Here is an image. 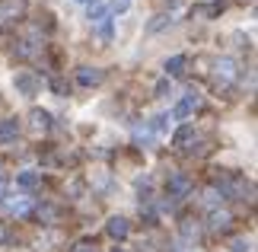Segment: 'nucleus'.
<instances>
[{
    "label": "nucleus",
    "mask_w": 258,
    "mask_h": 252,
    "mask_svg": "<svg viewBox=\"0 0 258 252\" xmlns=\"http://www.w3.org/2000/svg\"><path fill=\"white\" fill-rule=\"evenodd\" d=\"M80 4H93V0H80Z\"/></svg>",
    "instance_id": "4be33fe9"
},
{
    "label": "nucleus",
    "mask_w": 258,
    "mask_h": 252,
    "mask_svg": "<svg viewBox=\"0 0 258 252\" xmlns=\"http://www.w3.org/2000/svg\"><path fill=\"white\" fill-rule=\"evenodd\" d=\"M166 188H169V195L175 201H182L188 191H191V179H188V176H169V185H166Z\"/></svg>",
    "instance_id": "7ed1b4c3"
},
{
    "label": "nucleus",
    "mask_w": 258,
    "mask_h": 252,
    "mask_svg": "<svg viewBox=\"0 0 258 252\" xmlns=\"http://www.w3.org/2000/svg\"><path fill=\"white\" fill-rule=\"evenodd\" d=\"M71 252H96V246H93V243H77Z\"/></svg>",
    "instance_id": "a211bd4d"
},
{
    "label": "nucleus",
    "mask_w": 258,
    "mask_h": 252,
    "mask_svg": "<svg viewBox=\"0 0 258 252\" xmlns=\"http://www.w3.org/2000/svg\"><path fill=\"white\" fill-rule=\"evenodd\" d=\"M16 185H19V188H35V185H42V173H35V169H26V173L16 176Z\"/></svg>",
    "instance_id": "9d476101"
},
{
    "label": "nucleus",
    "mask_w": 258,
    "mask_h": 252,
    "mask_svg": "<svg viewBox=\"0 0 258 252\" xmlns=\"http://www.w3.org/2000/svg\"><path fill=\"white\" fill-rule=\"evenodd\" d=\"M105 233H108V236H115V239H124L127 233H131V227H127V220H124V217H112V220L105 224Z\"/></svg>",
    "instance_id": "0eeeda50"
},
{
    "label": "nucleus",
    "mask_w": 258,
    "mask_h": 252,
    "mask_svg": "<svg viewBox=\"0 0 258 252\" xmlns=\"http://www.w3.org/2000/svg\"><path fill=\"white\" fill-rule=\"evenodd\" d=\"M29 128H32V134H45L48 128H51V115L45 112V109H32V115H29Z\"/></svg>",
    "instance_id": "f257e3e1"
},
{
    "label": "nucleus",
    "mask_w": 258,
    "mask_h": 252,
    "mask_svg": "<svg viewBox=\"0 0 258 252\" xmlns=\"http://www.w3.org/2000/svg\"><path fill=\"white\" fill-rule=\"evenodd\" d=\"M16 134H19V122L16 118H4L0 122V144H13Z\"/></svg>",
    "instance_id": "423d86ee"
},
{
    "label": "nucleus",
    "mask_w": 258,
    "mask_h": 252,
    "mask_svg": "<svg viewBox=\"0 0 258 252\" xmlns=\"http://www.w3.org/2000/svg\"><path fill=\"white\" fill-rule=\"evenodd\" d=\"M195 137H198L195 125H182V128H178L175 134H172V144H175V147H191V140H195Z\"/></svg>",
    "instance_id": "6e6552de"
},
{
    "label": "nucleus",
    "mask_w": 258,
    "mask_h": 252,
    "mask_svg": "<svg viewBox=\"0 0 258 252\" xmlns=\"http://www.w3.org/2000/svg\"><path fill=\"white\" fill-rule=\"evenodd\" d=\"M23 10H26V4H23V0H10V4H4V7H0V16H4V19H16L19 13H23Z\"/></svg>",
    "instance_id": "f8f14e48"
},
{
    "label": "nucleus",
    "mask_w": 258,
    "mask_h": 252,
    "mask_svg": "<svg viewBox=\"0 0 258 252\" xmlns=\"http://www.w3.org/2000/svg\"><path fill=\"white\" fill-rule=\"evenodd\" d=\"M166 128H169V115H156L153 118V131L156 134H166Z\"/></svg>",
    "instance_id": "2eb2a0df"
},
{
    "label": "nucleus",
    "mask_w": 258,
    "mask_h": 252,
    "mask_svg": "<svg viewBox=\"0 0 258 252\" xmlns=\"http://www.w3.org/2000/svg\"><path fill=\"white\" fill-rule=\"evenodd\" d=\"M7 239H10V230H7L4 224H0V243H7Z\"/></svg>",
    "instance_id": "aec40b11"
},
{
    "label": "nucleus",
    "mask_w": 258,
    "mask_h": 252,
    "mask_svg": "<svg viewBox=\"0 0 258 252\" xmlns=\"http://www.w3.org/2000/svg\"><path fill=\"white\" fill-rule=\"evenodd\" d=\"M220 77H223V80H233V77H236V64L230 61V58H223V61L217 64V80H220Z\"/></svg>",
    "instance_id": "4468645a"
},
{
    "label": "nucleus",
    "mask_w": 258,
    "mask_h": 252,
    "mask_svg": "<svg viewBox=\"0 0 258 252\" xmlns=\"http://www.w3.org/2000/svg\"><path fill=\"white\" fill-rule=\"evenodd\" d=\"M99 38H102V42L112 38V23H108V19H102V26H99Z\"/></svg>",
    "instance_id": "dca6fc26"
},
{
    "label": "nucleus",
    "mask_w": 258,
    "mask_h": 252,
    "mask_svg": "<svg viewBox=\"0 0 258 252\" xmlns=\"http://www.w3.org/2000/svg\"><path fill=\"white\" fill-rule=\"evenodd\" d=\"M51 86H54V93H57V96H67V86H64V80H51Z\"/></svg>",
    "instance_id": "f3484780"
},
{
    "label": "nucleus",
    "mask_w": 258,
    "mask_h": 252,
    "mask_svg": "<svg viewBox=\"0 0 258 252\" xmlns=\"http://www.w3.org/2000/svg\"><path fill=\"white\" fill-rule=\"evenodd\" d=\"M166 26H172V16L169 13H156L150 23H147V32H160V29H166Z\"/></svg>",
    "instance_id": "ddd939ff"
},
{
    "label": "nucleus",
    "mask_w": 258,
    "mask_h": 252,
    "mask_svg": "<svg viewBox=\"0 0 258 252\" xmlns=\"http://www.w3.org/2000/svg\"><path fill=\"white\" fill-rule=\"evenodd\" d=\"M233 252H249V243L245 239H233Z\"/></svg>",
    "instance_id": "6ab92c4d"
},
{
    "label": "nucleus",
    "mask_w": 258,
    "mask_h": 252,
    "mask_svg": "<svg viewBox=\"0 0 258 252\" xmlns=\"http://www.w3.org/2000/svg\"><path fill=\"white\" fill-rule=\"evenodd\" d=\"M102 70H96V67H80L77 70V83L80 86H96V83H102Z\"/></svg>",
    "instance_id": "39448f33"
},
{
    "label": "nucleus",
    "mask_w": 258,
    "mask_h": 252,
    "mask_svg": "<svg viewBox=\"0 0 258 252\" xmlns=\"http://www.w3.org/2000/svg\"><path fill=\"white\" fill-rule=\"evenodd\" d=\"M13 83H16V89H19L23 96H35V93H38V86H42V83H38V77H32L29 70H23V74H16V80H13Z\"/></svg>",
    "instance_id": "f03ea898"
},
{
    "label": "nucleus",
    "mask_w": 258,
    "mask_h": 252,
    "mask_svg": "<svg viewBox=\"0 0 258 252\" xmlns=\"http://www.w3.org/2000/svg\"><path fill=\"white\" fill-rule=\"evenodd\" d=\"M198 106H201V96H198V93H188V96L182 99V103H178V106L172 109V118H188V115H191Z\"/></svg>",
    "instance_id": "20e7f679"
},
{
    "label": "nucleus",
    "mask_w": 258,
    "mask_h": 252,
    "mask_svg": "<svg viewBox=\"0 0 258 252\" xmlns=\"http://www.w3.org/2000/svg\"><path fill=\"white\" fill-rule=\"evenodd\" d=\"M86 16H89V23H102V19H108V7L99 4V0H93L89 10H86Z\"/></svg>",
    "instance_id": "9b49d317"
},
{
    "label": "nucleus",
    "mask_w": 258,
    "mask_h": 252,
    "mask_svg": "<svg viewBox=\"0 0 258 252\" xmlns=\"http://www.w3.org/2000/svg\"><path fill=\"white\" fill-rule=\"evenodd\" d=\"M185 67H188V58H185V55H175V58H169V61H166V77H182Z\"/></svg>",
    "instance_id": "1a4fd4ad"
},
{
    "label": "nucleus",
    "mask_w": 258,
    "mask_h": 252,
    "mask_svg": "<svg viewBox=\"0 0 258 252\" xmlns=\"http://www.w3.org/2000/svg\"><path fill=\"white\" fill-rule=\"evenodd\" d=\"M127 4H131V0H115V10H118V13H121V10H124Z\"/></svg>",
    "instance_id": "412c9836"
}]
</instances>
